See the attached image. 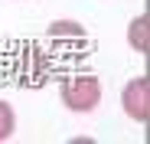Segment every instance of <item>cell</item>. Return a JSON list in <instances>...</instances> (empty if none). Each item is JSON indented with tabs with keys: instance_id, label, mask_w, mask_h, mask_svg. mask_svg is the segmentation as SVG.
I'll use <instances>...</instances> for the list:
<instances>
[{
	"instance_id": "cell-1",
	"label": "cell",
	"mask_w": 150,
	"mask_h": 144,
	"mask_svg": "<svg viewBox=\"0 0 150 144\" xmlns=\"http://www.w3.org/2000/svg\"><path fill=\"white\" fill-rule=\"evenodd\" d=\"M59 95H62V105L72 115H91L98 105H101L105 88H101V79H98V76H88V72H85V76L65 79L62 88H59Z\"/></svg>"
},
{
	"instance_id": "cell-2",
	"label": "cell",
	"mask_w": 150,
	"mask_h": 144,
	"mask_svg": "<svg viewBox=\"0 0 150 144\" xmlns=\"http://www.w3.org/2000/svg\"><path fill=\"white\" fill-rule=\"evenodd\" d=\"M121 108L137 125L150 121V79L147 76H134L127 85L121 88Z\"/></svg>"
},
{
	"instance_id": "cell-3",
	"label": "cell",
	"mask_w": 150,
	"mask_h": 144,
	"mask_svg": "<svg viewBox=\"0 0 150 144\" xmlns=\"http://www.w3.org/2000/svg\"><path fill=\"white\" fill-rule=\"evenodd\" d=\"M127 46L137 56H147L150 53V20H147V13H137L127 23Z\"/></svg>"
},
{
	"instance_id": "cell-4",
	"label": "cell",
	"mask_w": 150,
	"mask_h": 144,
	"mask_svg": "<svg viewBox=\"0 0 150 144\" xmlns=\"http://www.w3.org/2000/svg\"><path fill=\"white\" fill-rule=\"evenodd\" d=\"M49 36L56 39H85V26L75 20H52L49 23Z\"/></svg>"
},
{
	"instance_id": "cell-5",
	"label": "cell",
	"mask_w": 150,
	"mask_h": 144,
	"mask_svg": "<svg viewBox=\"0 0 150 144\" xmlns=\"http://www.w3.org/2000/svg\"><path fill=\"white\" fill-rule=\"evenodd\" d=\"M13 134H16V111H13V105H10V102L0 98V144L10 141Z\"/></svg>"
}]
</instances>
